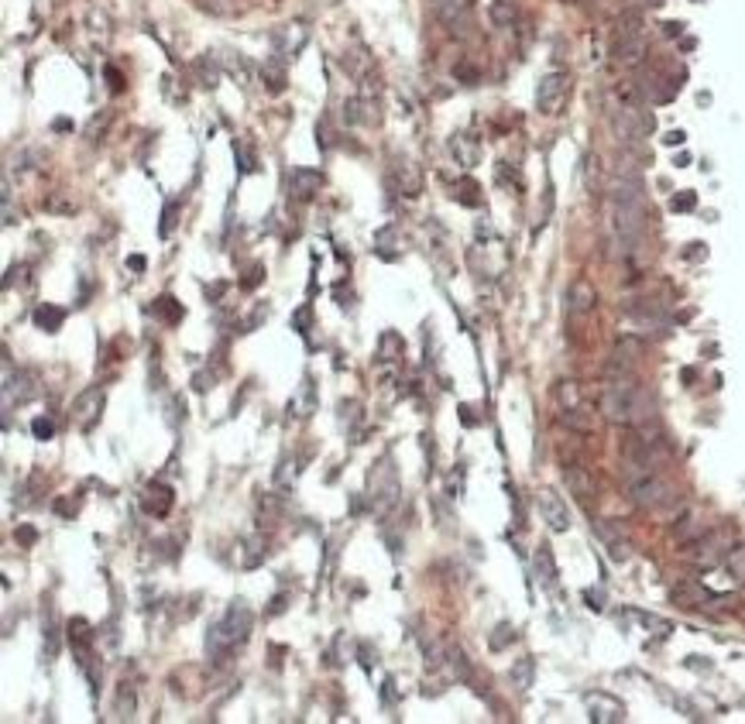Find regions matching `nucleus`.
I'll list each match as a JSON object with an SVG mask.
<instances>
[{"instance_id":"nucleus-1","label":"nucleus","mask_w":745,"mask_h":724,"mask_svg":"<svg viewBox=\"0 0 745 724\" xmlns=\"http://www.w3.org/2000/svg\"><path fill=\"white\" fill-rule=\"evenodd\" d=\"M601 415L618 426L635 430V426H646L656 419V405H652L649 392H643L632 378H615L601 392Z\"/></svg>"},{"instance_id":"nucleus-2","label":"nucleus","mask_w":745,"mask_h":724,"mask_svg":"<svg viewBox=\"0 0 745 724\" xmlns=\"http://www.w3.org/2000/svg\"><path fill=\"white\" fill-rule=\"evenodd\" d=\"M251 625H255V618H251V607L244 605V601H234L231 605V611L216 622L213 628H210V635H206V652L213 656V659H220V656H227L234 646H241L248 635H251Z\"/></svg>"},{"instance_id":"nucleus-3","label":"nucleus","mask_w":745,"mask_h":724,"mask_svg":"<svg viewBox=\"0 0 745 724\" xmlns=\"http://www.w3.org/2000/svg\"><path fill=\"white\" fill-rule=\"evenodd\" d=\"M628 494L639 509H667L677 498V491L670 481H663L656 470L649 467H632L628 464Z\"/></svg>"},{"instance_id":"nucleus-4","label":"nucleus","mask_w":745,"mask_h":724,"mask_svg":"<svg viewBox=\"0 0 745 724\" xmlns=\"http://www.w3.org/2000/svg\"><path fill=\"white\" fill-rule=\"evenodd\" d=\"M611 55H615L618 62H628V65H635V62L646 55V38H643V21H639V14H625V18H618Z\"/></svg>"},{"instance_id":"nucleus-5","label":"nucleus","mask_w":745,"mask_h":724,"mask_svg":"<svg viewBox=\"0 0 745 724\" xmlns=\"http://www.w3.org/2000/svg\"><path fill=\"white\" fill-rule=\"evenodd\" d=\"M567 97H570V73H564V69L546 73V76L539 79V86H536V110L553 117V114L564 110Z\"/></svg>"},{"instance_id":"nucleus-6","label":"nucleus","mask_w":745,"mask_h":724,"mask_svg":"<svg viewBox=\"0 0 745 724\" xmlns=\"http://www.w3.org/2000/svg\"><path fill=\"white\" fill-rule=\"evenodd\" d=\"M103 402H107V395H103V388H100V385L86 388V392H79L76 402H73V422H76L83 432H90V430H93V426L100 422Z\"/></svg>"},{"instance_id":"nucleus-7","label":"nucleus","mask_w":745,"mask_h":724,"mask_svg":"<svg viewBox=\"0 0 745 724\" xmlns=\"http://www.w3.org/2000/svg\"><path fill=\"white\" fill-rule=\"evenodd\" d=\"M611 127H615L618 141L635 144L639 137H646L649 131H652V117H639L635 107H618V110L611 114Z\"/></svg>"},{"instance_id":"nucleus-8","label":"nucleus","mask_w":745,"mask_h":724,"mask_svg":"<svg viewBox=\"0 0 745 724\" xmlns=\"http://www.w3.org/2000/svg\"><path fill=\"white\" fill-rule=\"evenodd\" d=\"M536 501H539V511H543V518H546V526L553 528V532H567L570 528V509L564 505V498H560L556 491L543 488L539 494H536Z\"/></svg>"},{"instance_id":"nucleus-9","label":"nucleus","mask_w":745,"mask_h":724,"mask_svg":"<svg viewBox=\"0 0 745 724\" xmlns=\"http://www.w3.org/2000/svg\"><path fill=\"white\" fill-rule=\"evenodd\" d=\"M306 41H310V28L306 24H285L275 35V55L278 59H295L306 48Z\"/></svg>"},{"instance_id":"nucleus-10","label":"nucleus","mask_w":745,"mask_h":724,"mask_svg":"<svg viewBox=\"0 0 745 724\" xmlns=\"http://www.w3.org/2000/svg\"><path fill=\"white\" fill-rule=\"evenodd\" d=\"M725 553H731V536H728V532H714V536H707V539L697 543L694 563H701V567H714V563H722V560H725Z\"/></svg>"},{"instance_id":"nucleus-11","label":"nucleus","mask_w":745,"mask_h":724,"mask_svg":"<svg viewBox=\"0 0 745 724\" xmlns=\"http://www.w3.org/2000/svg\"><path fill=\"white\" fill-rule=\"evenodd\" d=\"M323 186L319 169H292L289 172V196L292 199H313Z\"/></svg>"},{"instance_id":"nucleus-12","label":"nucleus","mask_w":745,"mask_h":724,"mask_svg":"<svg viewBox=\"0 0 745 724\" xmlns=\"http://www.w3.org/2000/svg\"><path fill=\"white\" fill-rule=\"evenodd\" d=\"M588 710H591V721H601V724H611V721H622L625 718L622 701H615L608 693H588Z\"/></svg>"},{"instance_id":"nucleus-13","label":"nucleus","mask_w":745,"mask_h":724,"mask_svg":"<svg viewBox=\"0 0 745 724\" xmlns=\"http://www.w3.org/2000/svg\"><path fill=\"white\" fill-rule=\"evenodd\" d=\"M392 172H395L398 189H402L406 196H419V193H423V176H419V165H416V161H409V158H395Z\"/></svg>"},{"instance_id":"nucleus-14","label":"nucleus","mask_w":745,"mask_h":724,"mask_svg":"<svg viewBox=\"0 0 745 724\" xmlns=\"http://www.w3.org/2000/svg\"><path fill=\"white\" fill-rule=\"evenodd\" d=\"M450 155L457 158V165L474 169V165L481 161V144H477L471 134H453L450 137Z\"/></svg>"},{"instance_id":"nucleus-15","label":"nucleus","mask_w":745,"mask_h":724,"mask_svg":"<svg viewBox=\"0 0 745 724\" xmlns=\"http://www.w3.org/2000/svg\"><path fill=\"white\" fill-rule=\"evenodd\" d=\"M628 316L635 319V323H643V326H663L670 316L663 313V306L660 302H652V299H639V302H632L628 306Z\"/></svg>"},{"instance_id":"nucleus-16","label":"nucleus","mask_w":745,"mask_h":724,"mask_svg":"<svg viewBox=\"0 0 745 724\" xmlns=\"http://www.w3.org/2000/svg\"><path fill=\"white\" fill-rule=\"evenodd\" d=\"M570 313L574 316H588L591 309H594V302H598V295H594V285L591 282H584V278H577L574 285H570Z\"/></svg>"},{"instance_id":"nucleus-17","label":"nucleus","mask_w":745,"mask_h":724,"mask_svg":"<svg viewBox=\"0 0 745 724\" xmlns=\"http://www.w3.org/2000/svg\"><path fill=\"white\" fill-rule=\"evenodd\" d=\"M172 488H165V484H152V488L144 491V498H141V505H144V511L148 515H169V509H172Z\"/></svg>"},{"instance_id":"nucleus-18","label":"nucleus","mask_w":745,"mask_h":724,"mask_svg":"<svg viewBox=\"0 0 745 724\" xmlns=\"http://www.w3.org/2000/svg\"><path fill=\"white\" fill-rule=\"evenodd\" d=\"M564 477H567V488L574 491L581 501H591V498L598 494V488H594V477H591L584 467H567V474H564Z\"/></svg>"},{"instance_id":"nucleus-19","label":"nucleus","mask_w":745,"mask_h":724,"mask_svg":"<svg viewBox=\"0 0 745 724\" xmlns=\"http://www.w3.org/2000/svg\"><path fill=\"white\" fill-rule=\"evenodd\" d=\"M62 319H65V309H59V306H48V302H45V306L35 309V326L45 330V333H59Z\"/></svg>"},{"instance_id":"nucleus-20","label":"nucleus","mask_w":745,"mask_h":724,"mask_svg":"<svg viewBox=\"0 0 745 724\" xmlns=\"http://www.w3.org/2000/svg\"><path fill=\"white\" fill-rule=\"evenodd\" d=\"M532 676H536V663H532L529 656H526V659H519V663L509 669V680H512V686H515V690H529V686H532Z\"/></svg>"},{"instance_id":"nucleus-21","label":"nucleus","mask_w":745,"mask_h":724,"mask_svg":"<svg viewBox=\"0 0 745 724\" xmlns=\"http://www.w3.org/2000/svg\"><path fill=\"white\" fill-rule=\"evenodd\" d=\"M536 573H539V580H543L546 587H553V584H556V563H553V553H549V546H539V553H536Z\"/></svg>"},{"instance_id":"nucleus-22","label":"nucleus","mask_w":745,"mask_h":724,"mask_svg":"<svg viewBox=\"0 0 745 724\" xmlns=\"http://www.w3.org/2000/svg\"><path fill=\"white\" fill-rule=\"evenodd\" d=\"M261 79H265V86H268L272 93H282V90H285V69H282V62H265Z\"/></svg>"},{"instance_id":"nucleus-23","label":"nucleus","mask_w":745,"mask_h":724,"mask_svg":"<svg viewBox=\"0 0 745 724\" xmlns=\"http://www.w3.org/2000/svg\"><path fill=\"white\" fill-rule=\"evenodd\" d=\"M680 543H690V539H697V536H704V522H697L694 515H687L684 526H677V532H673Z\"/></svg>"},{"instance_id":"nucleus-24","label":"nucleus","mask_w":745,"mask_h":724,"mask_svg":"<svg viewBox=\"0 0 745 724\" xmlns=\"http://www.w3.org/2000/svg\"><path fill=\"white\" fill-rule=\"evenodd\" d=\"M491 21L502 24V28H509L512 21H515V7H512L509 0H495V4H491Z\"/></svg>"},{"instance_id":"nucleus-25","label":"nucleus","mask_w":745,"mask_h":724,"mask_svg":"<svg viewBox=\"0 0 745 724\" xmlns=\"http://www.w3.org/2000/svg\"><path fill=\"white\" fill-rule=\"evenodd\" d=\"M155 313H162L169 323H179V319H182V306H179L172 295H162V299L155 302Z\"/></svg>"},{"instance_id":"nucleus-26","label":"nucleus","mask_w":745,"mask_h":724,"mask_svg":"<svg viewBox=\"0 0 745 724\" xmlns=\"http://www.w3.org/2000/svg\"><path fill=\"white\" fill-rule=\"evenodd\" d=\"M509 642H515V628H512L509 622H502V625L495 628V635L488 639V646L495 649V652H502V649L509 646Z\"/></svg>"},{"instance_id":"nucleus-27","label":"nucleus","mask_w":745,"mask_h":724,"mask_svg":"<svg viewBox=\"0 0 745 724\" xmlns=\"http://www.w3.org/2000/svg\"><path fill=\"white\" fill-rule=\"evenodd\" d=\"M179 210H182V203H179V199L165 203V210H162V227H158V234H162V237H169V234H172V227H176Z\"/></svg>"},{"instance_id":"nucleus-28","label":"nucleus","mask_w":745,"mask_h":724,"mask_svg":"<svg viewBox=\"0 0 745 724\" xmlns=\"http://www.w3.org/2000/svg\"><path fill=\"white\" fill-rule=\"evenodd\" d=\"M556 395H560L564 409H577V405H581V392H577V381H560Z\"/></svg>"},{"instance_id":"nucleus-29","label":"nucleus","mask_w":745,"mask_h":724,"mask_svg":"<svg viewBox=\"0 0 745 724\" xmlns=\"http://www.w3.org/2000/svg\"><path fill=\"white\" fill-rule=\"evenodd\" d=\"M697 206V193H690V189H684V193H677V196L670 199V210L673 213H690Z\"/></svg>"},{"instance_id":"nucleus-30","label":"nucleus","mask_w":745,"mask_h":724,"mask_svg":"<svg viewBox=\"0 0 745 724\" xmlns=\"http://www.w3.org/2000/svg\"><path fill=\"white\" fill-rule=\"evenodd\" d=\"M474 193H477V186H474L471 179H464V182H460V186L453 189V196L460 199L464 206H477V203H481V196H474Z\"/></svg>"},{"instance_id":"nucleus-31","label":"nucleus","mask_w":745,"mask_h":724,"mask_svg":"<svg viewBox=\"0 0 745 724\" xmlns=\"http://www.w3.org/2000/svg\"><path fill=\"white\" fill-rule=\"evenodd\" d=\"M728 570L735 573V580H745V546H735L728 553Z\"/></svg>"},{"instance_id":"nucleus-32","label":"nucleus","mask_w":745,"mask_h":724,"mask_svg":"<svg viewBox=\"0 0 745 724\" xmlns=\"http://www.w3.org/2000/svg\"><path fill=\"white\" fill-rule=\"evenodd\" d=\"M31 432H35V440H41V443H45V440H52V436H56V426H52V419H35V422H31Z\"/></svg>"},{"instance_id":"nucleus-33","label":"nucleus","mask_w":745,"mask_h":724,"mask_svg":"<svg viewBox=\"0 0 745 724\" xmlns=\"http://www.w3.org/2000/svg\"><path fill=\"white\" fill-rule=\"evenodd\" d=\"M310 316H313V309H310V306H302V309L292 316V326H295L299 333H306V326H310Z\"/></svg>"},{"instance_id":"nucleus-34","label":"nucleus","mask_w":745,"mask_h":724,"mask_svg":"<svg viewBox=\"0 0 745 724\" xmlns=\"http://www.w3.org/2000/svg\"><path fill=\"white\" fill-rule=\"evenodd\" d=\"M684 257H687V261H701V257H707V247L701 244V240H694V244H687Z\"/></svg>"},{"instance_id":"nucleus-35","label":"nucleus","mask_w":745,"mask_h":724,"mask_svg":"<svg viewBox=\"0 0 745 724\" xmlns=\"http://www.w3.org/2000/svg\"><path fill=\"white\" fill-rule=\"evenodd\" d=\"M35 539H38V532H35V528H18V543H24V546H31V543H35Z\"/></svg>"},{"instance_id":"nucleus-36","label":"nucleus","mask_w":745,"mask_h":724,"mask_svg":"<svg viewBox=\"0 0 745 724\" xmlns=\"http://www.w3.org/2000/svg\"><path fill=\"white\" fill-rule=\"evenodd\" d=\"M684 141H687L684 131H670V134L663 137V144H670V148H677V144H684Z\"/></svg>"},{"instance_id":"nucleus-37","label":"nucleus","mask_w":745,"mask_h":724,"mask_svg":"<svg viewBox=\"0 0 745 724\" xmlns=\"http://www.w3.org/2000/svg\"><path fill=\"white\" fill-rule=\"evenodd\" d=\"M453 76H460V79H467V82H474V79H477V73H474L471 65H457V69H453Z\"/></svg>"},{"instance_id":"nucleus-38","label":"nucleus","mask_w":745,"mask_h":724,"mask_svg":"<svg viewBox=\"0 0 745 724\" xmlns=\"http://www.w3.org/2000/svg\"><path fill=\"white\" fill-rule=\"evenodd\" d=\"M127 265L134 268V272H144V257L141 255H134V257H127Z\"/></svg>"},{"instance_id":"nucleus-39","label":"nucleus","mask_w":745,"mask_h":724,"mask_svg":"<svg viewBox=\"0 0 745 724\" xmlns=\"http://www.w3.org/2000/svg\"><path fill=\"white\" fill-rule=\"evenodd\" d=\"M663 28H667V35H680V28H684V24H677V21H670V24H663Z\"/></svg>"},{"instance_id":"nucleus-40","label":"nucleus","mask_w":745,"mask_h":724,"mask_svg":"<svg viewBox=\"0 0 745 724\" xmlns=\"http://www.w3.org/2000/svg\"><path fill=\"white\" fill-rule=\"evenodd\" d=\"M694 4H704V0H694Z\"/></svg>"}]
</instances>
